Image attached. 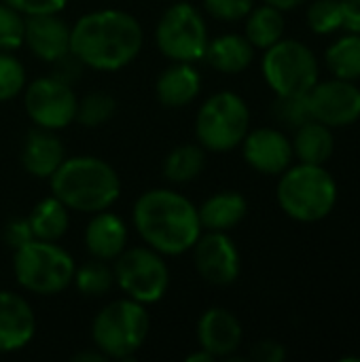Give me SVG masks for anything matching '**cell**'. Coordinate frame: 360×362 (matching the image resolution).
<instances>
[{"instance_id": "cell-1", "label": "cell", "mask_w": 360, "mask_h": 362, "mask_svg": "<svg viewBox=\"0 0 360 362\" xmlns=\"http://www.w3.org/2000/svg\"><path fill=\"white\" fill-rule=\"evenodd\" d=\"M142 28L125 11L102 8L76 19L70 28V53L87 68L119 70L142 49Z\"/></svg>"}, {"instance_id": "cell-2", "label": "cell", "mask_w": 360, "mask_h": 362, "mask_svg": "<svg viewBox=\"0 0 360 362\" xmlns=\"http://www.w3.org/2000/svg\"><path fill=\"white\" fill-rule=\"evenodd\" d=\"M134 225L144 244L159 255L178 257L202 235L197 208L172 189H151L134 206Z\"/></svg>"}, {"instance_id": "cell-3", "label": "cell", "mask_w": 360, "mask_h": 362, "mask_svg": "<svg viewBox=\"0 0 360 362\" xmlns=\"http://www.w3.org/2000/svg\"><path fill=\"white\" fill-rule=\"evenodd\" d=\"M53 195L74 212L108 210L121 195V180L112 165L98 157H70L51 176Z\"/></svg>"}, {"instance_id": "cell-4", "label": "cell", "mask_w": 360, "mask_h": 362, "mask_svg": "<svg viewBox=\"0 0 360 362\" xmlns=\"http://www.w3.org/2000/svg\"><path fill=\"white\" fill-rule=\"evenodd\" d=\"M337 202V185L323 165L299 163L282 172L278 204L295 221L314 223L331 214Z\"/></svg>"}, {"instance_id": "cell-5", "label": "cell", "mask_w": 360, "mask_h": 362, "mask_svg": "<svg viewBox=\"0 0 360 362\" xmlns=\"http://www.w3.org/2000/svg\"><path fill=\"white\" fill-rule=\"evenodd\" d=\"M151 329L149 312L134 299L108 303L98 312L91 325V339L95 350L112 361H132L144 346Z\"/></svg>"}, {"instance_id": "cell-6", "label": "cell", "mask_w": 360, "mask_h": 362, "mask_svg": "<svg viewBox=\"0 0 360 362\" xmlns=\"http://www.w3.org/2000/svg\"><path fill=\"white\" fill-rule=\"evenodd\" d=\"M74 259L55 242L32 240L15 250L13 272L17 284L34 295H57L74 280Z\"/></svg>"}, {"instance_id": "cell-7", "label": "cell", "mask_w": 360, "mask_h": 362, "mask_svg": "<svg viewBox=\"0 0 360 362\" xmlns=\"http://www.w3.org/2000/svg\"><path fill=\"white\" fill-rule=\"evenodd\" d=\"M248 125L250 110L246 102L233 91H219L202 104L195 119V136L204 148L225 153L242 144Z\"/></svg>"}, {"instance_id": "cell-8", "label": "cell", "mask_w": 360, "mask_h": 362, "mask_svg": "<svg viewBox=\"0 0 360 362\" xmlns=\"http://www.w3.org/2000/svg\"><path fill=\"white\" fill-rule=\"evenodd\" d=\"M263 76L276 95L308 93L318 83V62L310 47L299 40H278L265 49Z\"/></svg>"}, {"instance_id": "cell-9", "label": "cell", "mask_w": 360, "mask_h": 362, "mask_svg": "<svg viewBox=\"0 0 360 362\" xmlns=\"http://www.w3.org/2000/svg\"><path fill=\"white\" fill-rule=\"evenodd\" d=\"M112 272L121 291L142 305L161 301L170 286L168 263L153 248L140 246L123 250L115 259Z\"/></svg>"}, {"instance_id": "cell-10", "label": "cell", "mask_w": 360, "mask_h": 362, "mask_svg": "<svg viewBox=\"0 0 360 362\" xmlns=\"http://www.w3.org/2000/svg\"><path fill=\"white\" fill-rule=\"evenodd\" d=\"M155 40L172 62H197L208 47V28L202 13L189 2L172 4L159 19Z\"/></svg>"}, {"instance_id": "cell-11", "label": "cell", "mask_w": 360, "mask_h": 362, "mask_svg": "<svg viewBox=\"0 0 360 362\" xmlns=\"http://www.w3.org/2000/svg\"><path fill=\"white\" fill-rule=\"evenodd\" d=\"M76 95L72 87L55 76H42L28 85L23 106L36 127L64 129L76 117Z\"/></svg>"}, {"instance_id": "cell-12", "label": "cell", "mask_w": 360, "mask_h": 362, "mask_svg": "<svg viewBox=\"0 0 360 362\" xmlns=\"http://www.w3.org/2000/svg\"><path fill=\"white\" fill-rule=\"evenodd\" d=\"M312 117L329 127H344L360 119V89L346 78L316 83L310 91Z\"/></svg>"}, {"instance_id": "cell-13", "label": "cell", "mask_w": 360, "mask_h": 362, "mask_svg": "<svg viewBox=\"0 0 360 362\" xmlns=\"http://www.w3.org/2000/svg\"><path fill=\"white\" fill-rule=\"evenodd\" d=\"M197 274L214 286L233 284L240 276V252L233 240L223 231H208L193 244Z\"/></svg>"}, {"instance_id": "cell-14", "label": "cell", "mask_w": 360, "mask_h": 362, "mask_svg": "<svg viewBox=\"0 0 360 362\" xmlns=\"http://www.w3.org/2000/svg\"><path fill=\"white\" fill-rule=\"evenodd\" d=\"M242 151L246 163L261 174H282L291 168L295 157L293 142L274 127H259L248 132L242 140Z\"/></svg>"}, {"instance_id": "cell-15", "label": "cell", "mask_w": 360, "mask_h": 362, "mask_svg": "<svg viewBox=\"0 0 360 362\" xmlns=\"http://www.w3.org/2000/svg\"><path fill=\"white\" fill-rule=\"evenodd\" d=\"M23 42L42 62H57L70 53V28L59 13L28 15Z\"/></svg>"}, {"instance_id": "cell-16", "label": "cell", "mask_w": 360, "mask_h": 362, "mask_svg": "<svg viewBox=\"0 0 360 362\" xmlns=\"http://www.w3.org/2000/svg\"><path fill=\"white\" fill-rule=\"evenodd\" d=\"M36 333V316L30 303L11 291H0V352L25 348Z\"/></svg>"}, {"instance_id": "cell-17", "label": "cell", "mask_w": 360, "mask_h": 362, "mask_svg": "<svg viewBox=\"0 0 360 362\" xmlns=\"http://www.w3.org/2000/svg\"><path fill=\"white\" fill-rule=\"evenodd\" d=\"M197 341L214 358H229L242 344V325L231 312L212 308L197 322Z\"/></svg>"}, {"instance_id": "cell-18", "label": "cell", "mask_w": 360, "mask_h": 362, "mask_svg": "<svg viewBox=\"0 0 360 362\" xmlns=\"http://www.w3.org/2000/svg\"><path fill=\"white\" fill-rule=\"evenodd\" d=\"M66 159L64 144L51 129L36 127L25 136L21 146V165L36 178H51Z\"/></svg>"}, {"instance_id": "cell-19", "label": "cell", "mask_w": 360, "mask_h": 362, "mask_svg": "<svg viewBox=\"0 0 360 362\" xmlns=\"http://www.w3.org/2000/svg\"><path fill=\"white\" fill-rule=\"evenodd\" d=\"M127 244V227L112 212H95L85 229V248L93 259L115 261Z\"/></svg>"}, {"instance_id": "cell-20", "label": "cell", "mask_w": 360, "mask_h": 362, "mask_svg": "<svg viewBox=\"0 0 360 362\" xmlns=\"http://www.w3.org/2000/svg\"><path fill=\"white\" fill-rule=\"evenodd\" d=\"M199 89H202L199 72L189 62H174L170 68H166L159 74L155 83L157 100L166 108H182L191 104L197 98Z\"/></svg>"}, {"instance_id": "cell-21", "label": "cell", "mask_w": 360, "mask_h": 362, "mask_svg": "<svg viewBox=\"0 0 360 362\" xmlns=\"http://www.w3.org/2000/svg\"><path fill=\"white\" fill-rule=\"evenodd\" d=\"M248 212V204L244 195L236 191H223L212 197H208L202 208H197L202 229L206 231H231L238 227Z\"/></svg>"}, {"instance_id": "cell-22", "label": "cell", "mask_w": 360, "mask_h": 362, "mask_svg": "<svg viewBox=\"0 0 360 362\" xmlns=\"http://www.w3.org/2000/svg\"><path fill=\"white\" fill-rule=\"evenodd\" d=\"M204 57L214 70L225 74H236L250 66L255 57V47L246 36L223 34L214 40H208Z\"/></svg>"}, {"instance_id": "cell-23", "label": "cell", "mask_w": 360, "mask_h": 362, "mask_svg": "<svg viewBox=\"0 0 360 362\" xmlns=\"http://www.w3.org/2000/svg\"><path fill=\"white\" fill-rule=\"evenodd\" d=\"M335 151V138L329 125L312 119L297 127L295 140H293V153L299 157L301 163L312 165H325Z\"/></svg>"}, {"instance_id": "cell-24", "label": "cell", "mask_w": 360, "mask_h": 362, "mask_svg": "<svg viewBox=\"0 0 360 362\" xmlns=\"http://www.w3.org/2000/svg\"><path fill=\"white\" fill-rule=\"evenodd\" d=\"M28 223L32 227L34 240H42V242H57L66 231H68V223H70V214L68 208L55 197H45L40 199L30 216Z\"/></svg>"}, {"instance_id": "cell-25", "label": "cell", "mask_w": 360, "mask_h": 362, "mask_svg": "<svg viewBox=\"0 0 360 362\" xmlns=\"http://www.w3.org/2000/svg\"><path fill=\"white\" fill-rule=\"evenodd\" d=\"M246 38L255 49H269L276 45L284 34V15L280 8L272 4L252 6V11L246 15Z\"/></svg>"}, {"instance_id": "cell-26", "label": "cell", "mask_w": 360, "mask_h": 362, "mask_svg": "<svg viewBox=\"0 0 360 362\" xmlns=\"http://www.w3.org/2000/svg\"><path fill=\"white\" fill-rule=\"evenodd\" d=\"M206 168V153L199 144L176 146L163 161V176L174 185H185L195 180Z\"/></svg>"}, {"instance_id": "cell-27", "label": "cell", "mask_w": 360, "mask_h": 362, "mask_svg": "<svg viewBox=\"0 0 360 362\" xmlns=\"http://www.w3.org/2000/svg\"><path fill=\"white\" fill-rule=\"evenodd\" d=\"M327 66L337 78H360V36H344L327 49Z\"/></svg>"}, {"instance_id": "cell-28", "label": "cell", "mask_w": 360, "mask_h": 362, "mask_svg": "<svg viewBox=\"0 0 360 362\" xmlns=\"http://www.w3.org/2000/svg\"><path fill=\"white\" fill-rule=\"evenodd\" d=\"M85 297H100L108 293L115 284V272L106 261L93 259L74 269V280H72Z\"/></svg>"}, {"instance_id": "cell-29", "label": "cell", "mask_w": 360, "mask_h": 362, "mask_svg": "<svg viewBox=\"0 0 360 362\" xmlns=\"http://www.w3.org/2000/svg\"><path fill=\"white\" fill-rule=\"evenodd\" d=\"M115 108H117V104H115L112 95H108L104 91H95L76 102L74 119L85 127H98L115 115Z\"/></svg>"}, {"instance_id": "cell-30", "label": "cell", "mask_w": 360, "mask_h": 362, "mask_svg": "<svg viewBox=\"0 0 360 362\" xmlns=\"http://www.w3.org/2000/svg\"><path fill=\"white\" fill-rule=\"evenodd\" d=\"M274 115L280 123L286 127H301L303 123L312 121V108L308 93H295V95H278L274 104Z\"/></svg>"}, {"instance_id": "cell-31", "label": "cell", "mask_w": 360, "mask_h": 362, "mask_svg": "<svg viewBox=\"0 0 360 362\" xmlns=\"http://www.w3.org/2000/svg\"><path fill=\"white\" fill-rule=\"evenodd\" d=\"M308 25L316 34H331L344 28V13L339 0H316L308 8Z\"/></svg>"}, {"instance_id": "cell-32", "label": "cell", "mask_w": 360, "mask_h": 362, "mask_svg": "<svg viewBox=\"0 0 360 362\" xmlns=\"http://www.w3.org/2000/svg\"><path fill=\"white\" fill-rule=\"evenodd\" d=\"M25 17L0 0V51H15L23 45Z\"/></svg>"}, {"instance_id": "cell-33", "label": "cell", "mask_w": 360, "mask_h": 362, "mask_svg": "<svg viewBox=\"0 0 360 362\" xmlns=\"http://www.w3.org/2000/svg\"><path fill=\"white\" fill-rule=\"evenodd\" d=\"M25 85L23 64L11 55V51H0V102L13 100Z\"/></svg>"}, {"instance_id": "cell-34", "label": "cell", "mask_w": 360, "mask_h": 362, "mask_svg": "<svg viewBox=\"0 0 360 362\" xmlns=\"http://www.w3.org/2000/svg\"><path fill=\"white\" fill-rule=\"evenodd\" d=\"M204 6L214 19L238 21L252 11L255 0H204Z\"/></svg>"}, {"instance_id": "cell-35", "label": "cell", "mask_w": 360, "mask_h": 362, "mask_svg": "<svg viewBox=\"0 0 360 362\" xmlns=\"http://www.w3.org/2000/svg\"><path fill=\"white\" fill-rule=\"evenodd\" d=\"M4 242L8 248L19 250L21 246L30 244L34 240V233H32V227L28 223V218H13L6 227H4V233H2Z\"/></svg>"}, {"instance_id": "cell-36", "label": "cell", "mask_w": 360, "mask_h": 362, "mask_svg": "<svg viewBox=\"0 0 360 362\" xmlns=\"http://www.w3.org/2000/svg\"><path fill=\"white\" fill-rule=\"evenodd\" d=\"M6 4H11L15 11H19L21 15H45V13H59L68 0H4Z\"/></svg>"}, {"instance_id": "cell-37", "label": "cell", "mask_w": 360, "mask_h": 362, "mask_svg": "<svg viewBox=\"0 0 360 362\" xmlns=\"http://www.w3.org/2000/svg\"><path fill=\"white\" fill-rule=\"evenodd\" d=\"M250 358L257 362H282L286 358V350L282 344L265 339V341H259L250 350Z\"/></svg>"}, {"instance_id": "cell-38", "label": "cell", "mask_w": 360, "mask_h": 362, "mask_svg": "<svg viewBox=\"0 0 360 362\" xmlns=\"http://www.w3.org/2000/svg\"><path fill=\"white\" fill-rule=\"evenodd\" d=\"M53 74L51 76H55V78H59V81H64V83H72V81H76L79 78V72H81V68H83V64L72 55V53H68V55H64L62 59H57V62H53Z\"/></svg>"}, {"instance_id": "cell-39", "label": "cell", "mask_w": 360, "mask_h": 362, "mask_svg": "<svg viewBox=\"0 0 360 362\" xmlns=\"http://www.w3.org/2000/svg\"><path fill=\"white\" fill-rule=\"evenodd\" d=\"M344 13V28L360 34V0H339Z\"/></svg>"}, {"instance_id": "cell-40", "label": "cell", "mask_w": 360, "mask_h": 362, "mask_svg": "<svg viewBox=\"0 0 360 362\" xmlns=\"http://www.w3.org/2000/svg\"><path fill=\"white\" fill-rule=\"evenodd\" d=\"M306 0H265V4H272V6H276V8H280L282 13L284 11H293L295 6H299V4H303Z\"/></svg>"}, {"instance_id": "cell-41", "label": "cell", "mask_w": 360, "mask_h": 362, "mask_svg": "<svg viewBox=\"0 0 360 362\" xmlns=\"http://www.w3.org/2000/svg\"><path fill=\"white\" fill-rule=\"evenodd\" d=\"M74 362H102L106 361V356L98 350V352H81V354H76L74 358H72Z\"/></svg>"}, {"instance_id": "cell-42", "label": "cell", "mask_w": 360, "mask_h": 362, "mask_svg": "<svg viewBox=\"0 0 360 362\" xmlns=\"http://www.w3.org/2000/svg\"><path fill=\"white\" fill-rule=\"evenodd\" d=\"M212 361H216L212 354H208L206 350H202L199 348V352H193V354H189L187 356V362H212Z\"/></svg>"}]
</instances>
